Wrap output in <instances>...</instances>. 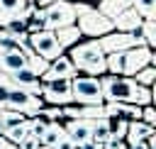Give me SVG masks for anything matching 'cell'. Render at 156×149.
I'll list each match as a JSON object with an SVG mask.
<instances>
[{"label":"cell","mask_w":156,"mask_h":149,"mask_svg":"<svg viewBox=\"0 0 156 149\" xmlns=\"http://www.w3.org/2000/svg\"><path fill=\"white\" fill-rule=\"evenodd\" d=\"M132 7L144 20H154L156 17V0H132Z\"/></svg>","instance_id":"26"},{"label":"cell","mask_w":156,"mask_h":149,"mask_svg":"<svg viewBox=\"0 0 156 149\" xmlns=\"http://www.w3.org/2000/svg\"><path fill=\"white\" fill-rule=\"evenodd\" d=\"M5 132V122H2V117H0V134Z\"/></svg>","instance_id":"39"},{"label":"cell","mask_w":156,"mask_h":149,"mask_svg":"<svg viewBox=\"0 0 156 149\" xmlns=\"http://www.w3.org/2000/svg\"><path fill=\"white\" fill-rule=\"evenodd\" d=\"M102 100L105 103H136L141 85L132 76H117V73H102L100 76Z\"/></svg>","instance_id":"1"},{"label":"cell","mask_w":156,"mask_h":149,"mask_svg":"<svg viewBox=\"0 0 156 149\" xmlns=\"http://www.w3.org/2000/svg\"><path fill=\"white\" fill-rule=\"evenodd\" d=\"M124 147H127L124 139H107V142H102V149H124Z\"/></svg>","instance_id":"36"},{"label":"cell","mask_w":156,"mask_h":149,"mask_svg":"<svg viewBox=\"0 0 156 149\" xmlns=\"http://www.w3.org/2000/svg\"><path fill=\"white\" fill-rule=\"evenodd\" d=\"M7 107L20 110L24 117H34V115L41 112L44 100H41V95H37V93H32V90H27V88L12 85V88H10V95H7Z\"/></svg>","instance_id":"4"},{"label":"cell","mask_w":156,"mask_h":149,"mask_svg":"<svg viewBox=\"0 0 156 149\" xmlns=\"http://www.w3.org/2000/svg\"><path fill=\"white\" fill-rule=\"evenodd\" d=\"M105 71L124 76V51H110V54H105Z\"/></svg>","instance_id":"22"},{"label":"cell","mask_w":156,"mask_h":149,"mask_svg":"<svg viewBox=\"0 0 156 149\" xmlns=\"http://www.w3.org/2000/svg\"><path fill=\"white\" fill-rule=\"evenodd\" d=\"M132 5V0H98V5H95V10L100 12V15H105V17H117L122 10H127Z\"/></svg>","instance_id":"19"},{"label":"cell","mask_w":156,"mask_h":149,"mask_svg":"<svg viewBox=\"0 0 156 149\" xmlns=\"http://www.w3.org/2000/svg\"><path fill=\"white\" fill-rule=\"evenodd\" d=\"M83 2H98V0H83Z\"/></svg>","instance_id":"40"},{"label":"cell","mask_w":156,"mask_h":149,"mask_svg":"<svg viewBox=\"0 0 156 149\" xmlns=\"http://www.w3.org/2000/svg\"><path fill=\"white\" fill-rule=\"evenodd\" d=\"M27 134H29V117H24L22 122H15V125L5 127V132H2V137L10 139V142H15V144H20Z\"/></svg>","instance_id":"21"},{"label":"cell","mask_w":156,"mask_h":149,"mask_svg":"<svg viewBox=\"0 0 156 149\" xmlns=\"http://www.w3.org/2000/svg\"><path fill=\"white\" fill-rule=\"evenodd\" d=\"M39 95L44 103L49 105H71V78H51V81H41L39 85Z\"/></svg>","instance_id":"5"},{"label":"cell","mask_w":156,"mask_h":149,"mask_svg":"<svg viewBox=\"0 0 156 149\" xmlns=\"http://www.w3.org/2000/svg\"><path fill=\"white\" fill-rule=\"evenodd\" d=\"M10 88H12L10 78H7L5 73H0V107H5V105H7V95H10Z\"/></svg>","instance_id":"30"},{"label":"cell","mask_w":156,"mask_h":149,"mask_svg":"<svg viewBox=\"0 0 156 149\" xmlns=\"http://www.w3.org/2000/svg\"><path fill=\"white\" fill-rule=\"evenodd\" d=\"M71 98L76 105H102V88L100 76H73L71 78Z\"/></svg>","instance_id":"3"},{"label":"cell","mask_w":156,"mask_h":149,"mask_svg":"<svg viewBox=\"0 0 156 149\" xmlns=\"http://www.w3.org/2000/svg\"><path fill=\"white\" fill-rule=\"evenodd\" d=\"M63 134H66L63 122H58V120H46V125H44V129H41V134H39V144H41V147H54Z\"/></svg>","instance_id":"17"},{"label":"cell","mask_w":156,"mask_h":149,"mask_svg":"<svg viewBox=\"0 0 156 149\" xmlns=\"http://www.w3.org/2000/svg\"><path fill=\"white\" fill-rule=\"evenodd\" d=\"M136 34L141 37V42L146 44V46H156V22L154 20H144L141 24H139V29H136Z\"/></svg>","instance_id":"24"},{"label":"cell","mask_w":156,"mask_h":149,"mask_svg":"<svg viewBox=\"0 0 156 149\" xmlns=\"http://www.w3.org/2000/svg\"><path fill=\"white\" fill-rule=\"evenodd\" d=\"M156 125H146L144 120H129L127 125V134H124V142L127 144H136V142H144L154 134Z\"/></svg>","instance_id":"15"},{"label":"cell","mask_w":156,"mask_h":149,"mask_svg":"<svg viewBox=\"0 0 156 149\" xmlns=\"http://www.w3.org/2000/svg\"><path fill=\"white\" fill-rule=\"evenodd\" d=\"M71 5H73L76 17H78V15H85L88 10H93V2H83V0H76V2H71Z\"/></svg>","instance_id":"34"},{"label":"cell","mask_w":156,"mask_h":149,"mask_svg":"<svg viewBox=\"0 0 156 149\" xmlns=\"http://www.w3.org/2000/svg\"><path fill=\"white\" fill-rule=\"evenodd\" d=\"M54 32V37H56V42L61 44V49H71L73 44H78L80 42V29H78V24L73 22V24H66V27H58V29H51Z\"/></svg>","instance_id":"18"},{"label":"cell","mask_w":156,"mask_h":149,"mask_svg":"<svg viewBox=\"0 0 156 149\" xmlns=\"http://www.w3.org/2000/svg\"><path fill=\"white\" fill-rule=\"evenodd\" d=\"M24 42H27V34L17 37V34H10L7 29H2V32H0V54L12 51V49H20Z\"/></svg>","instance_id":"23"},{"label":"cell","mask_w":156,"mask_h":149,"mask_svg":"<svg viewBox=\"0 0 156 149\" xmlns=\"http://www.w3.org/2000/svg\"><path fill=\"white\" fill-rule=\"evenodd\" d=\"M76 24H78V29H80L83 37H93V39H98V37H102V34H107V32L115 29L112 27V20L105 17V15H100L95 7L88 10L85 15H78L76 17Z\"/></svg>","instance_id":"7"},{"label":"cell","mask_w":156,"mask_h":149,"mask_svg":"<svg viewBox=\"0 0 156 149\" xmlns=\"http://www.w3.org/2000/svg\"><path fill=\"white\" fill-rule=\"evenodd\" d=\"M63 129H66V134L73 139V144H83V142L90 139L93 120H85V117H68V122H63Z\"/></svg>","instance_id":"12"},{"label":"cell","mask_w":156,"mask_h":149,"mask_svg":"<svg viewBox=\"0 0 156 149\" xmlns=\"http://www.w3.org/2000/svg\"><path fill=\"white\" fill-rule=\"evenodd\" d=\"M27 0H0V12H22Z\"/></svg>","instance_id":"29"},{"label":"cell","mask_w":156,"mask_h":149,"mask_svg":"<svg viewBox=\"0 0 156 149\" xmlns=\"http://www.w3.org/2000/svg\"><path fill=\"white\" fill-rule=\"evenodd\" d=\"M76 66V71H83L88 76H102L105 71V54L98 44V39L90 42H78L71 46V56H68Z\"/></svg>","instance_id":"2"},{"label":"cell","mask_w":156,"mask_h":149,"mask_svg":"<svg viewBox=\"0 0 156 149\" xmlns=\"http://www.w3.org/2000/svg\"><path fill=\"white\" fill-rule=\"evenodd\" d=\"M22 66H27V54L22 49H12V51L0 54V73H12Z\"/></svg>","instance_id":"16"},{"label":"cell","mask_w":156,"mask_h":149,"mask_svg":"<svg viewBox=\"0 0 156 149\" xmlns=\"http://www.w3.org/2000/svg\"><path fill=\"white\" fill-rule=\"evenodd\" d=\"M39 149H51V147H39Z\"/></svg>","instance_id":"41"},{"label":"cell","mask_w":156,"mask_h":149,"mask_svg":"<svg viewBox=\"0 0 156 149\" xmlns=\"http://www.w3.org/2000/svg\"><path fill=\"white\" fill-rule=\"evenodd\" d=\"M105 125H107V129H110V139H124L129 120L117 117V115H105Z\"/></svg>","instance_id":"20"},{"label":"cell","mask_w":156,"mask_h":149,"mask_svg":"<svg viewBox=\"0 0 156 149\" xmlns=\"http://www.w3.org/2000/svg\"><path fill=\"white\" fill-rule=\"evenodd\" d=\"M49 2H56V0H34V5H39V7H44V5H49Z\"/></svg>","instance_id":"38"},{"label":"cell","mask_w":156,"mask_h":149,"mask_svg":"<svg viewBox=\"0 0 156 149\" xmlns=\"http://www.w3.org/2000/svg\"><path fill=\"white\" fill-rule=\"evenodd\" d=\"M90 139H93V142H100V144L110 139V129H107V125H105V115H102V117H98V120H93Z\"/></svg>","instance_id":"25"},{"label":"cell","mask_w":156,"mask_h":149,"mask_svg":"<svg viewBox=\"0 0 156 149\" xmlns=\"http://www.w3.org/2000/svg\"><path fill=\"white\" fill-rule=\"evenodd\" d=\"M141 22H144V17H141L132 5H129L127 10H122L117 17H112V27L119 29V32H136Z\"/></svg>","instance_id":"14"},{"label":"cell","mask_w":156,"mask_h":149,"mask_svg":"<svg viewBox=\"0 0 156 149\" xmlns=\"http://www.w3.org/2000/svg\"><path fill=\"white\" fill-rule=\"evenodd\" d=\"M39 115L44 120H61L63 117V110H61V105H49V107H41Z\"/></svg>","instance_id":"31"},{"label":"cell","mask_w":156,"mask_h":149,"mask_svg":"<svg viewBox=\"0 0 156 149\" xmlns=\"http://www.w3.org/2000/svg\"><path fill=\"white\" fill-rule=\"evenodd\" d=\"M149 64L156 66V54H154L151 46L136 44V46H132V49L124 51V76H134L139 68H144Z\"/></svg>","instance_id":"10"},{"label":"cell","mask_w":156,"mask_h":149,"mask_svg":"<svg viewBox=\"0 0 156 149\" xmlns=\"http://www.w3.org/2000/svg\"><path fill=\"white\" fill-rule=\"evenodd\" d=\"M27 44L32 46L34 54L44 56L46 61H51V59H56L58 54H63V49H61V44L56 42V37H54L51 29H37V32H29V34H27Z\"/></svg>","instance_id":"8"},{"label":"cell","mask_w":156,"mask_h":149,"mask_svg":"<svg viewBox=\"0 0 156 149\" xmlns=\"http://www.w3.org/2000/svg\"><path fill=\"white\" fill-rule=\"evenodd\" d=\"M73 147H76V144H73V139H71L68 134H63V137H61V139H58L51 149H73Z\"/></svg>","instance_id":"35"},{"label":"cell","mask_w":156,"mask_h":149,"mask_svg":"<svg viewBox=\"0 0 156 149\" xmlns=\"http://www.w3.org/2000/svg\"><path fill=\"white\" fill-rule=\"evenodd\" d=\"M41 10H44V29H58V27H66V24L76 22V12H73V5L68 0L49 2Z\"/></svg>","instance_id":"6"},{"label":"cell","mask_w":156,"mask_h":149,"mask_svg":"<svg viewBox=\"0 0 156 149\" xmlns=\"http://www.w3.org/2000/svg\"><path fill=\"white\" fill-rule=\"evenodd\" d=\"M5 76L10 78V83H12V85H17V88H27V90H32V93H37V95H39L41 78H39L29 66H22V68H17V71H12V73H5Z\"/></svg>","instance_id":"13"},{"label":"cell","mask_w":156,"mask_h":149,"mask_svg":"<svg viewBox=\"0 0 156 149\" xmlns=\"http://www.w3.org/2000/svg\"><path fill=\"white\" fill-rule=\"evenodd\" d=\"M27 66L37 73V76H41L46 68H49V61L44 59V56H39V54H34V51H29L27 54Z\"/></svg>","instance_id":"28"},{"label":"cell","mask_w":156,"mask_h":149,"mask_svg":"<svg viewBox=\"0 0 156 149\" xmlns=\"http://www.w3.org/2000/svg\"><path fill=\"white\" fill-rule=\"evenodd\" d=\"M124 149H149V147H146V142H136V144H127Z\"/></svg>","instance_id":"37"},{"label":"cell","mask_w":156,"mask_h":149,"mask_svg":"<svg viewBox=\"0 0 156 149\" xmlns=\"http://www.w3.org/2000/svg\"><path fill=\"white\" fill-rule=\"evenodd\" d=\"M141 120H144L146 125H156V110H154V103L141 105Z\"/></svg>","instance_id":"32"},{"label":"cell","mask_w":156,"mask_h":149,"mask_svg":"<svg viewBox=\"0 0 156 149\" xmlns=\"http://www.w3.org/2000/svg\"><path fill=\"white\" fill-rule=\"evenodd\" d=\"M98 44L102 49V54H110V51H127L136 44H144L141 37L136 32H119V29H112L102 37H98Z\"/></svg>","instance_id":"9"},{"label":"cell","mask_w":156,"mask_h":149,"mask_svg":"<svg viewBox=\"0 0 156 149\" xmlns=\"http://www.w3.org/2000/svg\"><path fill=\"white\" fill-rule=\"evenodd\" d=\"M78 71H76V66H73V61L68 59V56H63V54H58L56 59H51L49 61V68L39 76L41 81H51V78H73Z\"/></svg>","instance_id":"11"},{"label":"cell","mask_w":156,"mask_h":149,"mask_svg":"<svg viewBox=\"0 0 156 149\" xmlns=\"http://www.w3.org/2000/svg\"><path fill=\"white\" fill-rule=\"evenodd\" d=\"M132 78H134L139 85H149V88H151V85H154V81H156V66H151V64H149V66L139 68Z\"/></svg>","instance_id":"27"},{"label":"cell","mask_w":156,"mask_h":149,"mask_svg":"<svg viewBox=\"0 0 156 149\" xmlns=\"http://www.w3.org/2000/svg\"><path fill=\"white\" fill-rule=\"evenodd\" d=\"M39 147H41V144H39V139H37L34 134H27V137L17 144V149H39Z\"/></svg>","instance_id":"33"}]
</instances>
